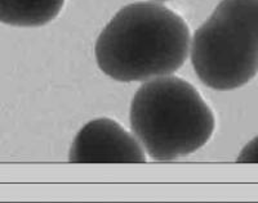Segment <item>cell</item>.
Returning <instances> with one entry per match:
<instances>
[{"mask_svg":"<svg viewBox=\"0 0 258 203\" xmlns=\"http://www.w3.org/2000/svg\"><path fill=\"white\" fill-rule=\"evenodd\" d=\"M155 2H168V0H155Z\"/></svg>","mask_w":258,"mask_h":203,"instance_id":"7","label":"cell"},{"mask_svg":"<svg viewBox=\"0 0 258 203\" xmlns=\"http://www.w3.org/2000/svg\"><path fill=\"white\" fill-rule=\"evenodd\" d=\"M238 163H258V137L250 140L236 158Z\"/></svg>","mask_w":258,"mask_h":203,"instance_id":"6","label":"cell"},{"mask_svg":"<svg viewBox=\"0 0 258 203\" xmlns=\"http://www.w3.org/2000/svg\"><path fill=\"white\" fill-rule=\"evenodd\" d=\"M131 128L150 158L173 161L211 140L216 119L200 93L176 76L145 82L131 105Z\"/></svg>","mask_w":258,"mask_h":203,"instance_id":"2","label":"cell"},{"mask_svg":"<svg viewBox=\"0 0 258 203\" xmlns=\"http://www.w3.org/2000/svg\"><path fill=\"white\" fill-rule=\"evenodd\" d=\"M71 163H145L146 152L137 138L111 119L88 122L71 144Z\"/></svg>","mask_w":258,"mask_h":203,"instance_id":"4","label":"cell"},{"mask_svg":"<svg viewBox=\"0 0 258 203\" xmlns=\"http://www.w3.org/2000/svg\"><path fill=\"white\" fill-rule=\"evenodd\" d=\"M64 0H0V22L15 27H40L61 13Z\"/></svg>","mask_w":258,"mask_h":203,"instance_id":"5","label":"cell"},{"mask_svg":"<svg viewBox=\"0 0 258 203\" xmlns=\"http://www.w3.org/2000/svg\"><path fill=\"white\" fill-rule=\"evenodd\" d=\"M191 49L183 18L163 4L138 2L121 8L96 41L100 70L120 82L149 81L178 71Z\"/></svg>","mask_w":258,"mask_h":203,"instance_id":"1","label":"cell"},{"mask_svg":"<svg viewBox=\"0 0 258 203\" xmlns=\"http://www.w3.org/2000/svg\"><path fill=\"white\" fill-rule=\"evenodd\" d=\"M191 63L200 81L227 91L258 72V0H222L191 39Z\"/></svg>","mask_w":258,"mask_h":203,"instance_id":"3","label":"cell"}]
</instances>
